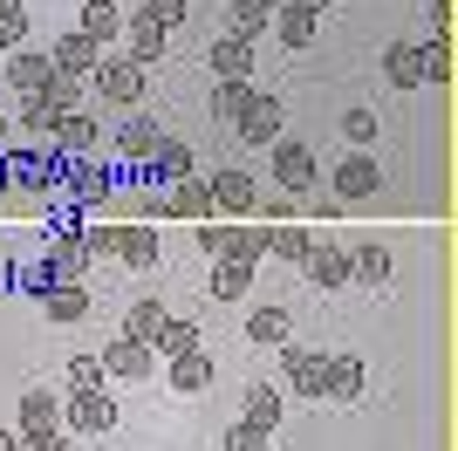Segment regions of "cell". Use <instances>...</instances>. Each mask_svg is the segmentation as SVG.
Returning a JSON list of instances; mask_svg holds the SVG:
<instances>
[{
	"label": "cell",
	"instance_id": "1",
	"mask_svg": "<svg viewBox=\"0 0 458 451\" xmlns=\"http://www.w3.org/2000/svg\"><path fill=\"white\" fill-rule=\"evenodd\" d=\"M62 157L55 144H28V150H0V191H28V199H55V178H62Z\"/></svg>",
	"mask_w": 458,
	"mask_h": 451
},
{
	"label": "cell",
	"instance_id": "2",
	"mask_svg": "<svg viewBox=\"0 0 458 451\" xmlns=\"http://www.w3.org/2000/svg\"><path fill=\"white\" fill-rule=\"evenodd\" d=\"M89 89H96V110H137L144 89H151V69H137L131 55H103L96 75H89Z\"/></svg>",
	"mask_w": 458,
	"mask_h": 451
},
{
	"label": "cell",
	"instance_id": "3",
	"mask_svg": "<svg viewBox=\"0 0 458 451\" xmlns=\"http://www.w3.org/2000/svg\"><path fill=\"white\" fill-rule=\"evenodd\" d=\"M199 253H212V260H247L260 267L267 260V226H219V219H199Z\"/></svg>",
	"mask_w": 458,
	"mask_h": 451
},
{
	"label": "cell",
	"instance_id": "4",
	"mask_svg": "<svg viewBox=\"0 0 458 451\" xmlns=\"http://www.w3.org/2000/svg\"><path fill=\"white\" fill-rule=\"evenodd\" d=\"M267 165H274V178H281L287 199L315 191V178H322V165H315V150H308L301 137H274V144H267Z\"/></svg>",
	"mask_w": 458,
	"mask_h": 451
},
{
	"label": "cell",
	"instance_id": "5",
	"mask_svg": "<svg viewBox=\"0 0 458 451\" xmlns=\"http://www.w3.org/2000/svg\"><path fill=\"white\" fill-rule=\"evenodd\" d=\"M82 206L69 212V219L62 226H48V246H41V260H48V274H55V281H82V274H89V253H82Z\"/></svg>",
	"mask_w": 458,
	"mask_h": 451
},
{
	"label": "cell",
	"instance_id": "6",
	"mask_svg": "<svg viewBox=\"0 0 458 451\" xmlns=\"http://www.w3.org/2000/svg\"><path fill=\"white\" fill-rule=\"evenodd\" d=\"M281 123H287L281 96H274V89H260V96H253V103H247V110L233 116V137H240V144H247V150H267L274 137H281Z\"/></svg>",
	"mask_w": 458,
	"mask_h": 451
},
{
	"label": "cell",
	"instance_id": "7",
	"mask_svg": "<svg viewBox=\"0 0 458 451\" xmlns=\"http://www.w3.org/2000/svg\"><path fill=\"white\" fill-rule=\"evenodd\" d=\"M157 219H212V185H206V171H191V178H178V185L157 191Z\"/></svg>",
	"mask_w": 458,
	"mask_h": 451
},
{
	"label": "cell",
	"instance_id": "8",
	"mask_svg": "<svg viewBox=\"0 0 458 451\" xmlns=\"http://www.w3.org/2000/svg\"><path fill=\"white\" fill-rule=\"evenodd\" d=\"M62 424L82 438H103L116 424V396L110 390H69V411H62Z\"/></svg>",
	"mask_w": 458,
	"mask_h": 451
},
{
	"label": "cell",
	"instance_id": "9",
	"mask_svg": "<svg viewBox=\"0 0 458 451\" xmlns=\"http://www.w3.org/2000/svg\"><path fill=\"white\" fill-rule=\"evenodd\" d=\"M377 185H383V171H377V157H369V150H349L343 165H335V199H343V206L377 199Z\"/></svg>",
	"mask_w": 458,
	"mask_h": 451
},
{
	"label": "cell",
	"instance_id": "10",
	"mask_svg": "<svg viewBox=\"0 0 458 451\" xmlns=\"http://www.w3.org/2000/svg\"><path fill=\"white\" fill-rule=\"evenodd\" d=\"M191 171H199V157H191L185 137H157L151 157H144V178H151V185H178V178H191Z\"/></svg>",
	"mask_w": 458,
	"mask_h": 451
},
{
	"label": "cell",
	"instance_id": "11",
	"mask_svg": "<svg viewBox=\"0 0 458 451\" xmlns=\"http://www.w3.org/2000/svg\"><path fill=\"white\" fill-rule=\"evenodd\" d=\"M55 150H62V157H89V150H103V110H69L55 123Z\"/></svg>",
	"mask_w": 458,
	"mask_h": 451
},
{
	"label": "cell",
	"instance_id": "12",
	"mask_svg": "<svg viewBox=\"0 0 458 451\" xmlns=\"http://www.w3.org/2000/svg\"><path fill=\"white\" fill-rule=\"evenodd\" d=\"M301 274H308V287L315 294H335V287H349V246H308V260H301Z\"/></svg>",
	"mask_w": 458,
	"mask_h": 451
},
{
	"label": "cell",
	"instance_id": "13",
	"mask_svg": "<svg viewBox=\"0 0 458 451\" xmlns=\"http://www.w3.org/2000/svg\"><path fill=\"white\" fill-rule=\"evenodd\" d=\"M212 185V212H260V185L247 171H206Z\"/></svg>",
	"mask_w": 458,
	"mask_h": 451
},
{
	"label": "cell",
	"instance_id": "14",
	"mask_svg": "<svg viewBox=\"0 0 458 451\" xmlns=\"http://www.w3.org/2000/svg\"><path fill=\"white\" fill-rule=\"evenodd\" d=\"M103 376H151L157 370V349L151 342H131V336H116V342H103Z\"/></svg>",
	"mask_w": 458,
	"mask_h": 451
},
{
	"label": "cell",
	"instance_id": "15",
	"mask_svg": "<svg viewBox=\"0 0 458 451\" xmlns=\"http://www.w3.org/2000/svg\"><path fill=\"white\" fill-rule=\"evenodd\" d=\"M281 376H287V390H301V396H322V349L281 342Z\"/></svg>",
	"mask_w": 458,
	"mask_h": 451
},
{
	"label": "cell",
	"instance_id": "16",
	"mask_svg": "<svg viewBox=\"0 0 458 451\" xmlns=\"http://www.w3.org/2000/svg\"><path fill=\"white\" fill-rule=\"evenodd\" d=\"M0 69H7V82H14L21 96H41V89H48V75H55V62H48V48H14Z\"/></svg>",
	"mask_w": 458,
	"mask_h": 451
},
{
	"label": "cell",
	"instance_id": "17",
	"mask_svg": "<svg viewBox=\"0 0 458 451\" xmlns=\"http://www.w3.org/2000/svg\"><path fill=\"white\" fill-rule=\"evenodd\" d=\"M206 62H212V82H247V75H253V41L219 35V41L206 48Z\"/></svg>",
	"mask_w": 458,
	"mask_h": 451
},
{
	"label": "cell",
	"instance_id": "18",
	"mask_svg": "<svg viewBox=\"0 0 458 451\" xmlns=\"http://www.w3.org/2000/svg\"><path fill=\"white\" fill-rule=\"evenodd\" d=\"M48 62H55L62 75L89 82V75H96V62H103V48H96L89 35H62V41H48Z\"/></svg>",
	"mask_w": 458,
	"mask_h": 451
},
{
	"label": "cell",
	"instance_id": "19",
	"mask_svg": "<svg viewBox=\"0 0 458 451\" xmlns=\"http://www.w3.org/2000/svg\"><path fill=\"white\" fill-rule=\"evenodd\" d=\"M322 396L328 404H356V396H363V362L356 356H322Z\"/></svg>",
	"mask_w": 458,
	"mask_h": 451
},
{
	"label": "cell",
	"instance_id": "20",
	"mask_svg": "<svg viewBox=\"0 0 458 451\" xmlns=\"http://www.w3.org/2000/svg\"><path fill=\"white\" fill-rule=\"evenodd\" d=\"M157 137H165L157 116H123V123H116V157H123V165H144Z\"/></svg>",
	"mask_w": 458,
	"mask_h": 451
},
{
	"label": "cell",
	"instance_id": "21",
	"mask_svg": "<svg viewBox=\"0 0 458 451\" xmlns=\"http://www.w3.org/2000/svg\"><path fill=\"white\" fill-rule=\"evenodd\" d=\"M267 28L281 35V48H308V41L322 35V14H315V7H274Z\"/></svg>",
	"mask_w": 458,
	"mask_h": 451
},
{
	"label": "cell",
	"instance_id": "22",
	"mask_svg": "<svg viewBox=\"0 0 458 451\" xmlns=\"http://www.w3.org/2000/svg\"><path fill=\"white\" fill-rule=\"evenodd\" d=\"M287 336H294V315H287L281 301H267V308L247 315V342H260V349H281Z\"/></svg>",
	"mask_w": 458,
	"mask_h": 451
},
{
	"label": "cell",
	"instance_id": "23",
	"mask_svg": "<svg viewBox=\"0 0 458 451\" xmlns=\"http://www.w3.org/2000/svg\"><path fill=\"white\" fill-rule=\"evenodd\" d=\"M157 226H116V260L123 267H157Z\"/></svg>",
	"mask_w": 458,
	"mask_h": 451
},
{
	"label": "cell",
	"instance_id": "24",
	"mask_svg": "<svg viewBox=\"0 0 458 451\" xmlns=\"http://www.w3.org/2000/svg\"><path fill=\"white\" fill-rule=\"evenodd\" d=\"M76 35H89L96 48H110V41L123 35V7H116V0H82V28Z\"/></svg>",
	"mask_w": 458,
	"mask_h": 451
},
{
	"label": "cell",
	"instance_id": "25",
	"mask_svg": "<svg viewBox=\"0 0 458 451\" xmlns=\"http://www.w3.org/2000/svg\"><path fill=\"white\" fill-rule=\"evenodd\" d=\"M14 431H62V396L55 390H21V424Z\"/></svg>",
	"mask_w": 458,
	"mask_h": 451
},
{
	"label": "cell",
	"instance_id": "26",
	"mask_svg": "<svg viewBox=\"0 0 458 451\" xmlns=\"http://www.w3.org/2000/svg\"><path fill=\"white\" fill-rule=\"evenodd\" d=\"M349 281L356 287H390V246H349Z\"/></svg>",
	"mask_w": 458,
	"mask_h": 451
},
{
	"label": "cell",
	"instance_id": "27",
	"mask_svg": "<svg viewBox=\"0 0 458 451\" xmlns=\"http://www.w3.org/2000/svg\"><path fill=\"white\" fill-rule=\"evenodd\" d=\"M172 390H178V396H206V390H212V356H206V349L172 356Z\"/></svg>",
	"mask_w": 458,
	"mask_h": 451
},
{
	"label": "cell",
	"instance_id": "28",
	"mask_svg": "<svg viewBox=\"0 0 458 451\" xmlns=\"http://www.w3.org/2000/svg\"><path fill=\"white\" fill-rule=\"evenodd\" d=\"M383 82L390 89H418L424 75H418V41H390L383 48Z\"/></svg>",
	"mask_w": 458,
	"mask_h": 451
},
{
	"label": "cell",
	"instance_id": "29",
	"mask_svg": "<svg viewBox=\"0 0 458 451\" xmlns=\"http://www.w3.org/2000/svg\"><path fill=\"white\" fill-rule=\"evenodd\" d=\"M41 308H48V321H82L89 315V287L82 281H55L48 294H41Z\"/></svg>",
	"mask_w": 458,
	"mask_h": 451
},
{
	"label": "cell",
	"instance_id": "30",
	"mask_svg": "<svg viewBox=\"0 0 458 451\" xmlns=\"http://www.w3.org/2000/svg\"><path fill=\"white\" fill-rule=\"evenodd\" d=\"M14 123H21L28 137H35V144H55V123H62V110H55V103H41V96H21Z\"/></svg>",
	"mask_w": 458,
	"mask_h": 451
},
{
	"label": "cell",
	"instance_id": "31",
	"mask_svg": "<svg viewBox=\"0 0 458 451\" xmlns=\"http://www.w3.org/2000/svg\"><path fill=\"white\" fill-rule=\"evenodd\" d=\"M165 48H172V35H165L157 21H137V14H131V62H137V69L165 62Z\"/></svg>",
	"mask_w": 458,
	"mask_h": 451
},
{
	"label": "cell",
	"instance_id": "32",
	"mask_svg": "<svg viewBox=\"0 0 458 451\" xmlns=\"http://www.w3.org/2000/svg\"><path fill=\"white\" fill-rule=\"evenodd\" d=\"M418 75L431 82V89H445V82H452V35L418 41Z\"/></svg>",
	"mask_w": 458,
	"mask_h": 451
},
{
	"label": "cell",
	"instance_id": "33",
	"mask_svg": "<svg viewBox=\"0 0 458 451\" xmlns=\"http://www.w3.org/2000/svg\"><path fill=\"white\" fill-rule=\"evenodd\" d=\"M281 411H287V396L274 390V383H253V390H247V424H260V431H281Z\"/></svg>",
	"mask_w": 458,
	"mask_h": 451
},
{
	"label": "cell",
	"instance_id": "34",
	"mask_svg": "<svg viewBox=\"0 0 458 451\" xmlns=\"http://www.w3.org/2000/svg\"><path fill=\"white\" fill-rule=\"evenodd\" d=\"M308 246H315V233H308V226H267V253H281V260L301 267Z\"/></svg>",
	"mask_w": 458,
	"mask_h": 451
},
{
	"label": "cell",
	"instance_id": "35",
	"mask_svg": "<svg viewBox=\"0 0 458 451\" xmlns=\"http://www.w3.org/2000/svg\"><path fill=\"white\" fill-rule=\"evenodd\" d=\"M253 287V267L247 260H212V294L219 301H240Z\"/></svg>",
	"mask_w": 458,
	"mask_h": 451
},
{
	"label": "cell",
	"instance_id": "36",
	"mask_svg": "<svg viewBox=\"0 0 458 451\" xmlns=\"http://www.w3.org/2000/svg\"><path fill=\"white\" fill-rule=\"evenodd\" d=\"M267 7H260V0H233V21H226V35H240V41H260L267 35Z\"/></svg>",
	"mask_w": 458,
	"mask_h": 451
},
{
	"label": "cell",
	"instance_id": "37",
	"mask_svg": "<svg viewBox=\"0 0 458 451\" xmlns=\"http://www.w3.org/2000/svg\"><path fill=\"white\" fill-rule=\"evenodd\" d=\"M253 96H260V82H253V75H247V82H212V116H240Z\"/></svg>",
	"mask_w": 458,
	"mask_h": 451
},
{
	"label": "cell",
	"instance_id": "38",
	"mask_svg": "<svg viewBox=\"0 0 458 451\" xmlns=\"http://www.w3.org/2000/svg\"><path fill=\"white\" fill-rule=\"evenodd\" d=\"M151 349H157V356H191V349H199V328H191V321H178V315H165V328H157Z\"/></svg>",
	"mask_w": 458,
	"mask_h": 451
},
{
	"label": "cell",
	"instance_id": "39",
	"mask_svg": "<svg viewBox=\"0 0 458 451\" xmlns=\"http://www.w3.org/2000/svg\"><path fill=\"white\" fill-rule=\"evenodd\" d=\"M82 253H89V260H116V226L110 219H89V212H82Z\"/></svg>",
	"mask_w": 458,
	"mask_h": 451
},
{
	"label": "cell",
	"instance_id": "40",
	"mask_svg": "<svg viewBox=\"0 0 458 451\" xmlns=\"http://www.w3.org/2000/svg\"><path fill=\"white\" fill-rule=\"evenodd\" d=\"M157 328H165V308H157V301H131L123 336H131V342H157Z\"/></svg>",
	"mask_w": 458,
	"mask_h": 451
},
{
	"label": "cell",
	"instance_id": "41",
	"mask_svg": "<svg viewBox=\"0 0 458 451\" xmlns=\"http://www.w3.org/2000/svg\"><path fill=\"white\" fill-rule=\"evenodd\" d=\"M41 103H55V110L62 116H69V110H82V82H76V75H48V89H41Z\"/></svg>",
	"mask_w": 458,
	"mask_h": 451
},
{
	"label": "cell",
	"instance_id": "42",
	"mask_svg": "<svg viewBox=\"0 0 458 451\" xmlns=\"http://www.w3.org/2000/svg\"><path fill=\"white\" fill-rule=\"evenodd\" d=\"M14 287H21V294H48V287H55V274H48V260H41V253H35V260H21L14 267Z\"/></svg>",
	"mask_w": 458,
	"mask_h": 451
},
{
	"label": "cell",
	"instance_id": "43",
	"mask_svg": "<svg viewBox=\"0 0 458 451\" xmlns=\"http://www.w3.org/2000/svg\"><path fill=\"white\" fill-rule=\"evenodd\" d=\"M185 14H191L185 0H137V21H157L165 35H172V28H178V21H185Z\"/></svg>",
	"mask_w": 458,
	"mask_h": 451
},
{
	"label": "cell",
	"instance_id": "44",
	"mask_svg": "<svg viewBox=\"0 0 458 451\" xmlns=\"http://www.w3.org/2000/svg\"><path fill=\"white\" fill-rule=\"evenodd\" d=\"M343 137L356 150H369V144H377V110H343Z\"/></svg>",
	"mask_w": 458,
	"mask_h": 451
},
{
	"label": "cell",
	"instance_id": "45",
	"mask_svg": "<svg viewBox=\"0 0 458 451\" xmlns=\"http://www.w3.org/2000/svg\"><path fill=\"white\" fill-rule=\"evenodd\" d=\"M267 445H274V431H260V424H247V417L226 431V451H267Z\"/></svg>",
	"mask_w": 458,
	"mask_h": 451
},
{
	"label": "cell",
	"instance_id": "46",
	"mask_svg": "<svg viewBox=\"0 0 458 451\" xmlns=\"http://www.w3.org/2000/svg\"><path fill=\"white\" fill-rule=\"evenodd\" d=\"M14 48H28V7H21V14H0V55H14Z\"/></svg>",
	"mask_w": 458,
	"mask_h": 451
},
{
	"label": "cell",
	"instance_id": "47",
	"mask_svg": "<svg viewBox=\"0 0 458 451\" xmlns=\"http://www.w3.org/2000/svg\"><path fill=\"white\" fill-rule=\"evenodd\" d=\"M69 390H103V362L76 356V362H69Z\"/></svg>",
	"mask_w": 458,
	"mask_h": 451
},
{
	"label": "cell",
	"instance_id": "48",
	"mask_svg": "<svg viewBox=\"0 0 458 451\" xmlns=\"http://www.w3.org/2000/svg\"><path fill=\"white\" fill-rule=\"evenodd\" d=\"M14 451H69L62 431H14Z\"/></svg>",
	"mask_w": 458,
	"mask_h": 451
},
{
	"label": "cell",
	"instance_id": "49",
	"mask_svg": "<svg viewBox=\"0 0 458 451\" xmlns=\"http://www.w3.org/2000/svg\"><path fill=\"white\" fill-rule=\"evenodd\" d=\"M424 14H431V35H452V0H431Z\"/></svg>",
	"mask_w": 458,
	"mask_h": 451
},
{
	"label": "cell",
	"instance_id": "50",
	"mask_svg": "<svg viewBox=\"0 0 458 451\" xmlns=\"http://www.w3.org/2000/svg\"><path fill=\"white\" fill-rule=\"evenodd\" d=\"M7 137H14V116H7V110H0V150H7Z\"/></svg>",
	"mask_w": 458,
	"mask_h": 451
},
{
	"label": "cell",
	"instance_id": "51",
	"mask_svg": "<svg viewBox=\"0 0 458 451\" xmlns=\"http://www.w3.org/2000/svg\"><path fill=\"white\" fill-rule=\"evenodd\" d=\"M281 7H315V14H322V7H328V0H281Z\"/></svg>",
	"mask_w": 458,
	"mask_h": 451
},
{
	"label": "cell",
	"instance_id": "52",
	"mask_svg": "<svg viewBox=\"0 0 458 451\" xmlns=\"http://www.w3.org/2000/svg\"><path fill=\"white\" fill-rule=\"evenodd\" d=\"M0 14H21V0H0Z\"/></svg>",
	"mask_w": 458,
	"mask_h": 451
},
{
	"label": "cell",
	"instance_id": "53",
	"mask_svg": "<svg viewBox=\"0 0 458 451\" xmlns=\"http://www.w3.org/2000/svg\"><path fill=\"white\" fill-rule=\"evenodd\" d=\"M0 451H14V431H0Z\"/></svg>",
	"mask_w": 458,
	"mask_h": 451
},
{
	"label": "cell",
	"instance_id": "54",
	"mask_svg": "<svg viewBox=\"0 0 458 451\" xmlns=\"http://www.w3.org/2000/svg\"><path fill=\"white\" fill-rule=\"evenodd\" d=\"M260 7H267V14H274V7H281V0H260Z\"/></svg>",
	"mask_w": 458,
	"mask_h": 451
}]
</instances>
